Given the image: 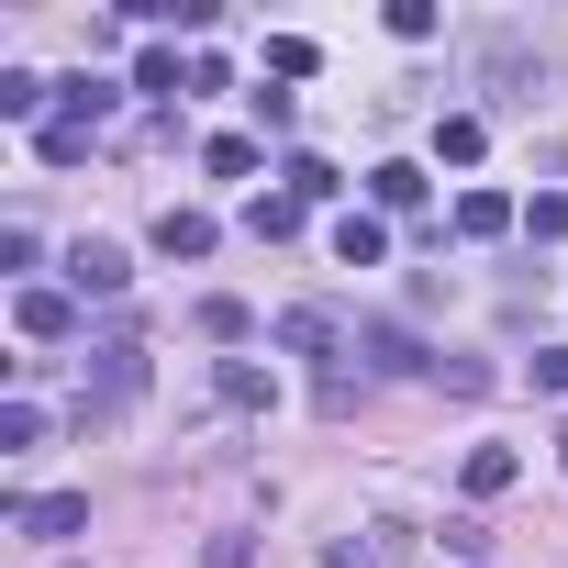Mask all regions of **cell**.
<instances>
[{
	"label": "cell",
	"instance_id": "cell-19",
	"mask_svg": "<svg viewBox=\"0 0 568 568\" xmlns=\"http://www.w3.org/2000/svg\"><path fill=\"white\" fill-rule=\"evenodd\" d=\"M313 68H324L313 34H267V79H313Z\"/></svg>",
	"mask_w": 568,
	"mask_h": 568
},
{
	"label": "cell",
	"instance_id": "cell-11",
	"mask_svg": "<svg viewBox=\"0 0 568 568\" xmlns=\"http://www.w3.org/2000/svg\"><path fill=\"white\" fill-rule=\"evenodd\" d=\"M90 145H101V123H79V112H57V123L34 134V156H45V168H79Z\"/></svg>",
	"mask_w": 568,
	"mask_h": 568
},
{
	"label": "cell",
	"instance_id": "cell-1",
	"mask_svg": "<svg viewBox=\"0 0 568 568\" xmlns=\"http://www.w3.org/2000/svg\"><path fill=\"white\" fill-rule=\"evenodd\" d=\"M134 390H145V346H134V335L90 346V379H79V424H112V413H123Z\"/></svg>",
	"mask_w": 568,
	"mask_h": 568
},
{
	"label": "cell",
	"instance_id": "cell-21",
	"mask_svg": "<svg viewBox=\"0 0 568 568\" xmlns=\"http://www.w3.org/2000/svg\"><path fill=\"white\" fill-rule=\"evenodd\" d=\"M278 179H291V201H335V190H346V179H335L324 156H291V168H278Z\"/></svg>",
	"mask_w": 568,
	"mask_h": 568
},
{
	"label": "cell",
	"instance_id": "cell-25",
	"mask_svg": "<svg viewBox=\"0 0 568 568\" xmlns=\"http://www.w3.org/2000/svg\"><path fill=\"white\" fill-rule=\"evenodd\" d=\"M34 435H45V413H34V402H0V446H12V457H23Z\"/></svg>",
	"mask_w": 568,
	"mask_h": 568
},
{
	"label": "cell",
	"instance_id": "cell-9",
	"mask_svg": "<svg viewBox=\"0 0 568 568\" xmlns=\"http://www.w3.org/2000/svg\"><path fill=\"white\" fill-rule=\"evenodd\" d=\"M335 256H346V267H379V256H390V223H379V212H335Z\"/></svg>",
	"mask_w": 568,
	"mask_h": 568
},
{
	"label": "cell",
	"instance_id": "cell-29",
	"mask_svg": "<svg viewBox=\"0 0 568 568\" xmlns=\"http://www.w3.org/2000/svg\"><path fill=\"white\" fill-rule=\"evenodd\" d=\"M557 446H568V435H557Z\"/></svg>",
	"mask_w": 568,
	"mask_h": 568
},
{
	"label": "cell",
	"instance_id": "cell-14",
	"mask_svg": "<svg viewBox=\"0 0 568 568\" xmlns=\"http://www.w3.org/2000/svg\"><path fill=\"white\" fill-rule=\"evenodd\" d=\"M368 201H379V212H413V201H424V168H413V156L368 168Z\"/></svg>",
	"mask_w": 568,
	"mask_h": 568
},
{
	"label": "cell",
	"instance_id": "cell-12",
	"mask_svg": "<svg viewBox=\"0 0 568 568\" xmlns=\"http://www.w3.org/2000/svg\"><path fill=\"white\" fill-rule=\"evenodd\" d=\"M513 223H524V212H513L501 190H468V201H457V234H468V245H490V234H513Z\"/></svg>",
	"mask_w": 568,
	"mask_h": 568
},
{
	"label": "cell",
	"instance_id": "cell-5",
	"mask_svg": "<svg viewBox=\"0 0 568 568\" xmlns=\"http://www.w3.org/2000/svg\"><path fill=\"white\" fill-rule=\"evenodd\" d=\"M123 278H134V256H123V245H101V234H90V245H68V291H90V302H112Z\"/></svg>",
	"mask_w": 568,
	"mask_h": 568
},
{
	"label": "cell",
	"instance_id": "cell-2",
	"mask_svg": "<svg viewBox=\"0 0 568 568\" xmlns=\"http://www.w3.org/2000/svg\"><path fill=\"white\" fill-rule=\"evenodd\" d=\"M278 346H291V357H357V324L346 313H324V302H302V313H278Z\"/></svg>",
	"mask_w": 568,
	"mask_h": 568
},
{
	"label": "cell",
	"instance_id": "cell-15",
	"mask_svg": "<svg viewBox=\"0 0 568 568\" xmlns=\"http://www.w3.org/2000/svg\"><path fill=\"white\" fill-rule=\"evenodd\" d=\"M357 357H379V368H435V357H424L402 324H357Z\"/></svg>",
	"mask_w": 568,
	"mask_h": 568
},
{
	"label": "cell",
	"instance_id": "cell-13",
	"mask_svg": "<svg viewBox=\"0 0 568 568\" xmlns=\"http://www.w3.org/2000/svg\"><path fill=\"white\" fill-rule=\"evenodd\" d=\"M45 90H57V79H34V68H0V123H34V112H45ZM45 123H57V112H45Z\"/></svg>",
	"mask_w": 568,
	"mask_h": 568
},
{
	"label": "cell",
	"instance_id": "cell-18",
	"mask_svg": "<svg viewBox=\"0 0 568 568\" xmlns=\"http://www.w3.org/2000/svg\"><path fill=\"white\" fill-rule=\"evenodd\" d=\"M212 390H223L234 413H267V368H256V357H223V379H212Z\"/></svg>",
	"mask_w": 568,
	"mask_h": 568
},
{
	"label": "cell",
	"instance_id": "cell-6",
	"mask_svg": "<svg viewBox=\"0 0 568 568\" xmlns=\"http://www.w3.org/2000/svg\"><path fill=\"white\" fill-rule=\"evenodd\" d=\"M12 324H23L34 346H68V335H79V291H23V302H12Z\"/></svg>",
	"mask_w": 568,
	"mask_h": 568
},
{
	"label": "cell",
	"instance_id": "cell-7",
	"mask_svg": "<svg viewBox=\"0 0 568 568\" xmlns=\"http://www.w3.org/2000/svg\"><path fill=\"white\" fill-rule=\"evenodd\" d=\"M302 212H313V201H291V190H256V201H245V234H256V245H291V234H302Z\"/></svg>",
	"mask_w": 568,
	"mask_h": 568
},
{
	"label": "cell",
	"instance_id": "cell-8",
	"mask_svg": "<svg viewBox=\"0 0 568 568\" xmlns=\"http://www.w3.org/2000/svg\"><path fill=\"white\" fill-rule=\"evenodd\" d=\"M156 256H212V212L168 201V212H156Z\"/></svg>",
	"mask_w": 568,
	"mask_h": 568
},
{
	"label": "cell",
	"instance_id": "cell-20",
	"mask_svg": "<svg viewBox=\"0 0 568 568\" xmlns=\"http://www.w3.org/2000/svg\"><path fill=\"white\" fill-rule=\"evenodd\" d=\"M201 168H212V179H256V134H212Z\"/></svg>",
	"mask_w": 568,
	"mask_h": 568
},
{
	"label": "cell",
	"instance_id": "cell-10",
	"mask_svg": "<svg viewBox=\"0 0 568 568\" xmlns=\"http://www.w3.org/2000/svg\"><path fill=\"white\" fill-rule=\"evenodd\" d=\"M457 479H468V501H501V490L524 479V457H513V446H468V468H457Z\"/></svg>",
	"mask_w": 568,
	"mask_h": 568
},
{
	"label": "cell",
	"instance_id": "cell-26",
	"mask_svg": "<svg viewBox=\"0 0 568 568\" xmlns=\"http://www.w3.org/2000/svg\"><path fill=\"white\" fill-rule=\"evenodd\" d=\"M490 79H501V101H535V79H546V68H524V57L501 45V57H490Z\"/></svg>",
	"mask_w": 568,
	"mask_h": 568
},
{
	"label": "cell",
	"instance_id": "cell-23",
	"mask_svg": "<svg viewBox=\"0 0 568 568\" xmlns=\"http://www.w3.org/2000/svg\"><path fill=\"white\" fill-rule=\"evenodd\" d=\"M201 335H212V346H245L256 313H245V302H201Z\"/></svg>",
	"mask_w": 568,
	"mask_h": 568
},
{
	"label": "cell",
	"instance_id": "cell-17",
	"mask_svg": "<svg viewBox=\"0 0 568 568\" xmlns=\"http://www.w3.org/2000/svg\"><path fill=\"white\" fill-rule=\"evenodd\" d=\"M479 145H490V123H479V112H446V123H435V156H446V168H468Z\"/></svg>",
	"mask_w": 568,
	"mask_h": 568
},
{
	"label": "cell",
	"instance_id": "cell-28",
	"mask_svg": "<svg viewBox=\"0 0 568 568\" xmlns=\"http://www.w3.org/2000/svg\"><path fill=\"white\" fill-rule=\"evenodd\" d=\"M68 568H79V557H68Z\"/></svg>",
	"mask_w": 568,
	"mask_h": 568
},
{
	"label": "cell",
	"instance_id": "cell-3",
	"mask_svg": "<svg viewBox=\"0 0 568 568\" xmlns=\"http://www.w3.org/2000/svg\"><path fill=\"white\" fill-rule=\"evenodd\" d=\"M324 568H413V535L402 524H357V535L324 546Z\"/></svg>",
	"mask_w": 568,
	"mask_h": 568
},
{
	"label": "cell",
	"instance_id": "cell-4",
	"mask_svg": "<svg viewBox=\"0 0 568 568\" xmlns=\"http://www.w3.org/2000/svg\"><path fill=\"white\" fill-rule=\"evenodd\" d=\"M12 524H23V535H45V546H68V535H90V490H45V501H12Z\"/></svg>",
	"mask_w": 568,
	"mask_h": 568
},
{
	"label": "cell",
	"instance_id": "cell-24",
	"mask_svg": "<svg viewBox=\"0 0 568 568\" xmlns=\"http://www.w3.org/2000/svg\"><path fill=\"white\" fill-rule=\"evenodd\" d=\"M524 234L557 245V234H568V190H535V201H524Z\"/></svg>",
	"mask_w": 568,
	"mask_h": 568
},
{
	"label": "cell",
	"instance_id": "cell-27",
	"mask_svg": "<svg viewBox=\"0 0 568 568\" xmlns=\"http://www.w3.org/2000/svg\"><path fill=\"white\" fill-rule=\"evenodd\" d=\"M535 390H557V402H568V346H546V357H535Z\"/></svg>",
	"mask_w": 568,
	"mask_h": 568
},
{
	"label": "cell",
	"instance_id": "cell-16",
	"mask_svg": "<svg viewBox=\"0 0 568 568\" xmlns=\"http://www.w3.org/2000/svg\"><path fill=\"white\" fill-rule=\"evenodd\" d=\"M134 90H145V101H179V90H190V68H179L168 45H145V57H134Z\"/></svg>",
	"mask_w": 568,
	"mask_h": 568
},
{
	"label": "cell",
	"instance_id": "cell-22",
	"mask_svg": "<svg viewBox=\"0 0 568 568\" xmlns=\"http://www.w3.org/2000/svg\"><path fill=\"white\" fill-rule=\"evenodd\" d=\"M57 90H68L57 112H79V123H112V79H57Z\"/></svg>",
	"mask_w": 568,
	"mask_h": 568
}]
</instances>
